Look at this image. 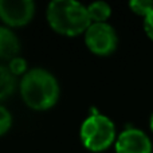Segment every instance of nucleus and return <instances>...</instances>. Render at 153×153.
I'll return each mask as SVG.
<instances>
[{
    "label": "nucleus",
    "mask_w": 153,
    "mask_h": 153,
    "mask_svg": "<svg viewBox=\"0 0 153 153\" xmlns=\"http://www.w3.org/2000/svg\"><path fill=\"white\" fill-rule=\"evenodd\" d=\"M26 61H24L23 58H19V56H16V58L11 59V63H10V71L12 73L13 75H19V74H23L24 71H26Z\"/></svg>",
    "instance_id": "nucleus-12"
},
{
    "label": "nucleus",
    "mask_w": 153,
    "mask_h": 153,
    "mask_svg": "<svg viewBox=\"0 0 153 153\" xmlns=\"http://www.w3.org/2000/svg\"><path fill=\"white\" fill-rule=\"evenodd\" d=\"M87 12H89L91 22H94V23H105V20H108V18L110 16L111 10L108 3L95 1L87 7Z\"/></svg>",
    "instance_id": "nucleus-8"
},
{
    "label": "nucleus",
    "mask_w": 153,
    "mask_h": 153,
    "mask_svg": "<svg viewBox=\"0 0 153 153\" xmlns=\"http://www.w3.org/2000/svg\"><path fill=\"white\" fill-rule=\"evenodd\" d=\"M11 126V114L5 108L0 106V136L4 134Z\"/></svg>",
    "instance_id": "nucleus-11"
},
{
    "label": "nucleus",
    "mask_w": 153,
    "mask_h": 153,
    "mask_svg": "<svg viewBox=\"0 0 153 153\" xmlns=\"http://www.w3.org/2000/svg\"><path fill=\"white\" fill-rule=\"evenodd\" d=\"M117 153H152L149 137L140 129L129 128L118 136L116 143Z\"/></svg>",
    "instance_id": "nucleus-6"
},
{
    "label": "nucleus",
    "mask_w": 153,
    "mask_h": 153,
    "mask_svg": "<svg viewBox=\"0 0 153 153\" xmlns=\"http://www.w3.org/2000/svg\"><path fill=\"white\" fill-rule=\"evenodd\" d=\"M129 5L133 12L144 16V18L153 10V1H151V0H133L129 3Z\"/></svg>",
    "instance_id": "nucleus-10"
},
{
    "label": "nucleus",
    "mask_w": 153,
    "mask_h": 153,
    "mask_svg": "<svg viewBox=\"0 0 153 153\" xmlns=\"http://www.w3.org/2000/svg\"><path fill=\"white\" fill-rule=\"evenodd\" d=\"M144 30L146 35L153 40V10L144 18Z\"/></svg>",
    "instance_id": "nucleus-13"
},
{
    "label": "nucleus",
    "mask_w": 153,
    "mask_h": 153,
    "mask_svg": "<svg viewBox=\"0 0 153 153\" xmlns=\"http://www.w3.org/2000/svg\"><path fill=\"white\" fill-rule=\"evenodd\" d=\"M47 20L54 31L66 36L86 32L91 24L87 8L74 0L51 1L47 8Z\"/></svg>",
    "instance_id": "nucleus-1"
},
{
    "label": "nucleus",
    "mask_w": 153,
    "mask_h": 153,
    "mask_svg": "<svg viewBox=\"0 0 153 153\" xmlns=\"http://www.w3.org/2000/svg\"><path fill=\"white\" fill-rule=\"evenodd\" d=\"M35 5L31 0H0V19L8 26L19 27L32 19Z\"/></svg>",
    "instance_id": "nucleus-5"
},
{
    "label": "nucleus",
    "mask_w": 153,
    "mask_h": 153,
    "mask_svg": "<svg viewBox=\"0 0 153 153\" xmlns=\"http://www.w3.org/2000/svg\"><path fill=\"white\" fill-rule=\"evenodd\" d=\"M116 138L114 124L106 116L94 113L81 126V140L87 149L101 152L108 149Z\"/></svg>",
    "instance_id": "nucleus-3"
},
{
    "label": "nucleus",
    "mask_w": 153,
    "mask_h": 153,
    "mask_svg": "<svg viewBox=\"0 0 153 153\" xmlns=\"http://www.w3.org/2000/svg\"><path fill=\"white\" fill-rule=\"evenodd\" d=\"M20 91L24 102L32 109L46 110L55 105L59 95L58 82L50 73L34 69L23 76Z\"/></svg>",
    "instance_id": "nucleus-2"
},
{
    "label": "nucleus",
    "mask_w": 153,
    "mask_h": 153,
    "mask_svg": "<svg viewBox=\"0 0 153 153\" xmlns=\"http://www.w3.org/2000/svg\"><path fill=\"white\" fill-rule=\"evenodd\" d=\"M19 51V40L12 31L0 27V58L13 59Z\"/></svg>",
    "instance_id": "nucleus-7"
},
{
    "label": "nucleus",
    "mask_w": 153,
    "mask_h": 153,
    "mask_svg": "<svg viewBox=\"0 0 153 153\" xmlns=\"http://www.w3.org/2000/svg\"><path fill=\"white\" fill-rule=\"evenodd\" d=\"M151 129L153 130V116L151 117Z\"/></svg>",
    "instance_id": "nucleus-14"
},
{
    "label": "nucleus",
    "mask_w": 153,
    "mask_h": 153,
    "mask_svg": "<svg viewBox=\"0 0 153 153\" xmlns=\"http://www.w3.org/2000/svg\"><path fill=\"white\" fill-rule=\"evenodd\" d=\"M15 89V76L8 67L0 66V100L8 97Z\"/></svg>",
    "instance_id": "nucleus-9"
},
{
    "label": "nucleus",
    "mask_w": 153,
    "mask_h": 153,
    "mask_svg": "<svg viewBox=\"0 0 153 153\" xmlns=\"http://www.w3.org/2000/svg\"><path fill=\"white\" fill-rule=\"evenodd\" d=\"M85 42L90 51L98 55H109L117 47V35L108 23H91L86 30Z\"/></svg>",
    "instance_id": "nucleus-4"
}]
</instances>
